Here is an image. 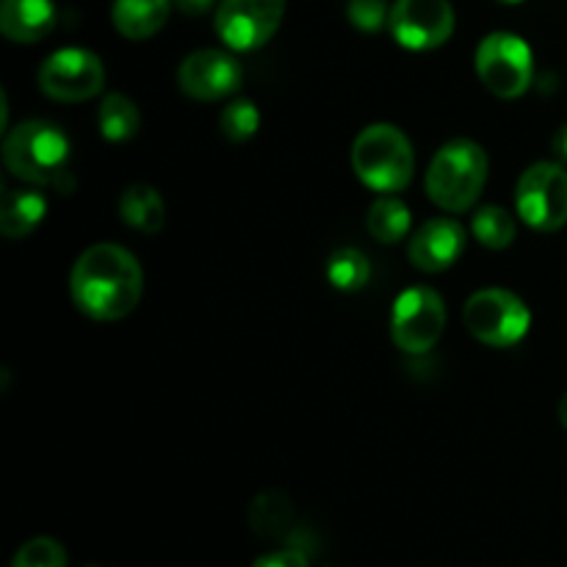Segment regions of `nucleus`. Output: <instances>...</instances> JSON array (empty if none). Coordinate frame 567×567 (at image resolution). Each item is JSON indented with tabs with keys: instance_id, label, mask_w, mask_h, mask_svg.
I'll return each mask as SVG.
<instances>
[{
	"instance_id": "obj_1",
	"label": "nucleus",
	"mask_w": 567,
	"mask_h": 567,
	"mask_svg": "<svg viewBox=\"0 0 567 567\" xmlns=\"http://www.w3.org/2000/svg\"><path fill=\"white\" fill-rule=\"evenodd\" d=\"M144 291V271L136 255L120 244L83 249L70 275L75 308L94 321H120L136 310Z\"/></svg>"
},
{
	"instance_id": "obj_2",
	"label": "nucleus",
	"mask_w": 567,
	"mask_h": 567,
	"mask_svg": "<svg viewBox=\"0 0 567 567\" xmlns=\"http://www.w3.org/2000/svg\"><path fill=\"white\" fill-rule=\"evenodd\" d=\"M3 164L20 181L61 188L70 175V138L53 122L28 120L6 133Z\"/></svg>"
},
{
	"instance_id": "obj_3",
	"label": "nucleus",
	"mask_w": 567,
	"mask_h": 567,
	"mask_svg": "<svg viewBox=\"0 0 567 567\" xmlns=\"http://www.w3.org/2000/svg\"><path fill=\"white\" fill-rule=\"evenodd\" d=\"M491 172V161L482 144L471 138H454L443 144L426 169V194L437 208L463 214L482 197Z\"/></svg>"
},
{
	"instance_id": "obj_4",
	"label": "nucleus",
	"mask_w": 567,
	"mask_h": 567,
	"mask_svg": "<svg viewBox=\"0 0 567 567\" xmlns=\"http://www.w3.org/2000/svg\"><path fill=\"white\" fill-rule=\"evenodd\" d=\"M352 169L363 186L380 194H396L415 175V153L408 133L388 122L363 127L352 142Z\"/></svg>"
},
{
	"instance_id": "obj_5",
	"label": "nucleus",
	"mask_w": 567,
	"mask_h": 567,
	"mask_svg": "<svg viewBox=\"0 0 567 567\" xmlns=\"http://www.w3.org/2000/svg\"><path fill=\"white\" fill-rule=\"evenodd\" d=\"M476 75L482 86L502 100L526 94L535 75V53L518 33H487L476 48Z\"/></svg>"
},
{
	"instance_id": "obj_6",
	"label": "nucleus",
	"mask_w": 567,
	"mask_h": 567,
	"mask_svg": "<svg viewBox=\"0 0 567 567\" xmlns=\"http://www.w3.org/2000/svg\"><path fill=\"white\" fill-rule=\"evenodd\" d=\"M465 327L476 341L496 349H509L526 338L532 313L518 293L507 288H482L465 302Z\"/></svg>"
},
{
	"instance_id": "obj_7",
	"label": "nucleus",
	"mask_w": 567,
	"mask_h": 567,
	"mask_svg": "<svg viewBox=\"0 0 567 567\" xmlns=\"http://www.w3.org/2000/svg\"><path fill=\"white\" fill-rule=\"evenodd\" d=\"M515 208L529 227L554 233L567 225V169L559 161H537L520 175Z\"/></svg>"
},
{
	"instance_id": "obj_8",
	"label": "nucleus",
	"mask_w": 567,
	"mask_h": 567,
	"mask_svg": "<svg viewBox=\"0 0 567 567\" xmlns=\"http://www.w3.org/2000/svg\"><path fill=\"white\" fill-rule=\"evenodd\" d=\"M446 330V302L426 286L402 291L391 310V338L402 352L426 354Z\"/></svg>"
},
{
	"instance_id": "obj_9",
	"label": "nucleus",
	"mask_w": 567,
	"mask_h": 567,
	"mask_svg": "<svg viewBox=\"0 0 567 567\" xmlns=\"http://www.w3.org/2000/svg\"><path fill=\"white\" fill-rule=\"evenodd\" d=\"M37 83L50 100L83 103L103 92L105 66L97 53L83 48H61L39 66Z\"/></svg>"
},
{
	"instance_id": "obj_10",
	"label": "nucleus",
	"mask_w": 567,
	"mask_h": 567,
	"mask_svg": "<svg viewBox=\"0 0 567 567\" xmlns=\"http://www.w3.org/2000/svg\"><path fill=\"white\" fill-rule=\"evenodd\" d=\"M286 0H221L216 9V33L230 50H258L282 25Z\"/></svg>"
},
{
	"instance_id": "obj_11",
	"label": "nucleus",
	"mask_w": 567,
	"mask_h": 567,
	"mask_svg": "<svg viewBox=\"0 0 567 567\" xmlns=\"http://www.w3.org/2000/svg\"><path fill=\"white\" fill-rule=\"evenodd\" d=\"M388 28L402 48L426 53L452 39L454 9L449 0H396Z\"/></svg>"
},
{
	"instance_id": "obj_12",
	"label": "nucleus",
	"mask_w": 567,
	"mask_h": 567,
	"mask_svg": "<svg viewBox=\"0 0 567 567\" xmlns=\"http://www.w3.org/2000/svg\"><path fill=\"white\" fill-rule=\"evenodd\" d=\"M244 70L236 61V55L225 53V50H194L186 55L177 70V86L183 94L192 100H203V103H214V100L230 97L241 86Z\"/></svg>"
},
{
	"instance_id": "obj_13",
	"label": "nucleus",
	"mask_w": 567,
	"mask_h": 567,
	"mask_svg": "<svg viewBox=\"0 0 567 567\" xmlns=\"http://www.w3.org/2000/svg\"><path fill=\"white\" fill-rule=\"evenodd\" d=\"M465 252V227L460 221L449 219V216H435V219L424 221L419 230L413 233L408 247V258L415 269L426 271V275H437L446 271L463 258Z\"/></svg>"
},
{
	"instance_id": "obj_14",
	"label": "nucleus",
	"mask_w": 567,
	"mask_h": 567,
	"mask_svg": "<svg viewBox=\"0 0 567 567\" xmlns=\"http://www.w3.org/2000/svg\"><path fill=\"white\" fill-rule=\"evenodd\" d=\"M59 11L53 0H3L0 3V33L17 44H33L50 37Z\"/></svg>"
},
{
	"instance_id": "obj_15",
	"label": "nucleus",
	"mask_w": 567,
	"mask_h": 567,
	"mask_svg": "<svg viewBox=\"0 0 567 567\" xmlns=\"http://www.w3.org/2000/svg\"><path fill=\"white\" fill-rule=\"evenodd\" d=\"M175 0H114L111 22L125 39L142 42L166 25Z\"/></svg>"
},
{
	"instance_id": "obj_16",
	"label": "nucleus",
	"mask_w": 567,
	"mask_h": 567,
	"mask_svg": "<svg viewBox=\"0 0 567 567\" xmlns=\"http://www.w3.org/2000/svg\"><path fill=\"white\" fill-rule=\"evenodd\" d=\"M48 214V199L37 188H17L9 192L0 203V233L11 241L25 238L28 233L37 230Z\"/></svg>"
},
{
	"instance_id": "obj_17",
	"label": "nucleus",
	"mask_w": 567,
	"mask_h": 567,
	"mask_svg": "<svg viewBox=\"0 0 567 567\" xmlns=\"http://www.w3.org/2000/svg\"><path fill=\"white\" fill-rule=\"evenodd\" d=\"M120 216L133 230L144 233V236H155L166 221L164 197H161L158 188L147 186V183H133L122 192Z\"/></svg>"
},
{
	"instance_id": "obj_18",
	"label": "nucleus",
	"mask_w": 567,
	"mask_h": 567,
	"mask_svg": "<svg viewBox=\"0 0 567 567\" xmlns=\"http://www.w3.org/2000/svg\"><path fill=\"white\" fill-rule=\"evenodd\" d=\"M410 208L393 194H382L371 203L369 216H365V227H369L371 238L380 244H399L408 238L410 233Z\"/></svg>"
},
{
	"instance_id": "obj_19",
	"label": "nucleus",
	"mask_w": 567,
	"mask_h": 567,
	"mask_svg": "<svg viewBox=\"0 0 567 567\" xmlns=\"http://www.w3.org/2000/svg\"><path fill=\"white\" fill-rule=\"evenodd\" d=\"M97 125L105 142H127L142 127V114L131 97H125L122 92H111L100 103Z\"/></svg>"
},
{
	"instance_id": "obj_20",
	"label": "nucleus",
	"mask_w": 567,
	"mask_h": 567,
	"mask_svg": "<svg viewBox=\"0 0 567 567\" xmlns=\"http://www.w3.org/2000/svg\"><path fill=\"white\" fill-rule=\"evenodd\" d=\"M249 524L266 540L286 537L293 524V507L288 496H282L280 491L260 493L252 502V507H249Z\"/></svg>"
},
{
	"instance_id": "obj_21",
	"label": "nucleus",
	"mask_w": 567,
	"mask_h": 567,
	"mask_svg": "<svg viewBox=\"0 0 567 567\" xmlns=\"http://www.w3.org/2000/svg\"><path fill=\"white\" fill-rule=\"evenodd\" d=\"M327 280L338 291H360L371 280V260L354 247H341L327 260Z\"/></svg>"
},
{
	"instance_id": "obj_22",
	"label": "nucleus",
	"mask_w": 567,
	"mask_h": 567,
	"mask_svg": "<svg viewBox=\"0 0 567 567\" xmlns=\"http://www.w3.org/2000/svg\"><path fill=\"white\" fill-rule=\"evenodd\" d=\"M471 233L487 249H507L515 241V216L502 205H485L471 219Z\"/></svg>"
},
{
	"instance_id": "obj_23",
	"label": "nucleus",
	"mask_w": 567,
	"mask_h": 567,
	"mask_svg": "<svg viewBox=\"0 0 567 567\" xmlns=\"http://www.w3.org/2000/svg\"><path fill=\"white\" fill-rule=\"evenodd\" d=\"M260 127V111L249 97H236L221 109L219 114V131L227 142L244 144L258 133Z\"/></svg>"
},
{
	"instance_id": "obj_24",
	"label": "nucleus",
	"mask_w": 567,
	"mask_h": 567,
	"mask_svg": "<svg viewBox=\"0 0 567 567\" xmlns=\"http://www.w3.org/2000/svg\"><path fill=\"white\" fill-rule=\"evenodd\" d=\"M11 567H66V548L53 537H33L17 548Z\"/></svg>"
},
{
	"instance_id": "obj_25",
	"label": "nucleus",
	"mask_w": 567,
	"mask_h": 567,
	"mask_svg": "<svg viewBox=\"0 0 567 567\" xmlns=\"http://www.w3.org/2000/svg\"><path fill=\"white\" fill-rule=\"evenodd\" d=\"M347 17L363 33H374L388 25V20H391V6H388V0H349Z\"/></svg>"
},
{
	"instance_id": "obj_26",
	"label": "nucleus",
	"mask_w": 567,
	"mask_h": 567,
	"mask_svg": "<svg viewBox=\"0 0 567 567\" xmlns=\"http://www.w3.org/2000/svg\"><path fill=\"white\" fill-rule=\"evenodd\" d=\"M252 567H310V565H308V554H305L302 548L288 546V548H280V551L266 554V557H260Z\"/></svg>"
},
{
	"instance_id": "obj_27",
	"label": "nucleus",
	"mask_w": 567,
	"mask_h": 567,
	"mask_svg": "<svg viewBox=\"0 0 567 567\" xmlns=\"http://www.w3.org/2000/svg\"><path fill=\"white\" fill-rule=\"evenodd\" d=\"M216 0H175L177 11H183L186 17H199L214 6Z\"/></svg>"
},
{
	"instance_id": "obj_28",
	"label": "nucleus",
	"mask_w": 567,
	"mask_h": 567,
	"mask_svg": "<svg viewBox=\"0 0 567 567\" xmlns=\"http://www.w3.org/2000/svg\"><path fill=\"white\" fill-rule=\"evenodd\" d=\"M551 150H554V155H557V158H559V164L567 166V122H565L563 127H559L557 133H554Z\"/></svg>"
},
{
	"instance_id": "obj_29",
	"label": "nucleus",
	"mask_w": 567,
	"mask_h": 567,
	"mask_svg": "<svg viewBox=\"0 0 567 567\" xmlns=\"http://www.w3.org/2000/svg\"><path fill=\"white\" fill-rule=\"evenodd\" d=\"M559 424L567 430V391H565V396L559 399Z\"/></svg>"
},
{
	"instance_id": "obj_30",
	"label": "nucleus",
	"mask_w": 567,
	"mask_h": 567,
	"mask_svg": "<svg viewBox=\"0 0 567 567\" xmlns=\"http://www.w3.org/2000/svg\"><path fill=\"white\" fill-rule=\"evenodd\" d=\"M498 3H509V6H515V3H524V0H498Z\"/></svg>"
}]
</instances>
